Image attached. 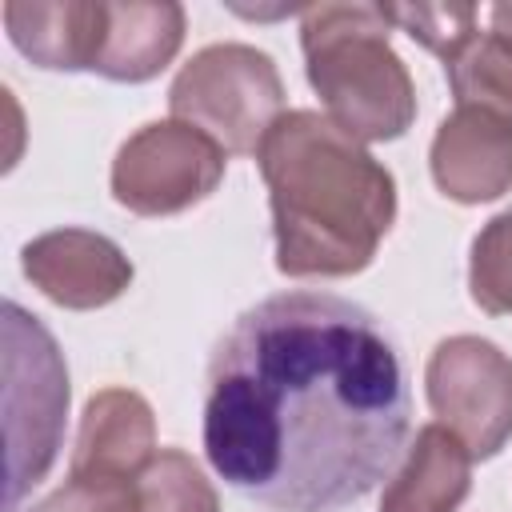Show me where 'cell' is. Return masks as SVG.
I'll return each mask as SVG.
<instances>
[{"instance_id":"obj_1","label":"cell","mask_w":512,"mask_h":512,"mask_svg":"<svg viewBox=\"0 0 512 512\" xmlns=\"http://www.w3.org/2000/svg\"><path fill=\"white\" fill-rule=\"evenodd\" d=\"M396 340L336 292H276L216 340L204 456L240 496L276 512H340L396 472L408 440Z\"/></svg>"},{"instance_id":"obj_2","label":"cell","mask_w":512,"mask_h":512,"mask_svg":"<svg viewBox=\"0 0 512 512\" xmlns=\"http://www.w3.org/2000/svg\"><path fill=\"white\" fill-rule=\"evenodd\" d=\"M256 164L284 276H356L376 260L396 220V180L336 120L288 108L268 128Z\"/></svg>"},{"instance_id":"obj_3","label":"cell","mask_w":512,"mask_h":512,"mask_svg":"<svg viewBox=\"0 0 512 512\" xmlns=\"http://www.w3.org/2000/svg\"><path fill=\"white\" fill-rule=\"evenodd\" d=\"M384 4H312L300 12V48L324 116L360 144L400 140L416 120V84L392 48Z\"/></svg>"},{"instance_id":"obj_4","label":"cell","mask_w":512,"mask_h":512,"mask_svg":"<svg viewBox=\"0 0 512 512\" xmlns=\"http://www.w3.org/2000/svg\"><path fill=\"white\" fill-rule=\"evenodd\" d=\"M68 364L56 336L24 312L4 304V436H8V512L52 472L64 448Z\"/></svg>"},{"instance_id":"obj_5","label":"cell","mask_w":512,"mask_h":512,"mask_svg":"<svg viewBox=\"0 0 512 512\" xmlns=\"http://www.w3.org/2000/svg\"><path fill=\"white\" fill-rule=\"evenodd\" d=\"M168 108L172 120L200 128L228 156H256L268 128L284 116V80L268 52L224 40L180 64Z\"/></svg>"},{"instance_id":"obj_6","label":"cell","mask_w":512,"mask_h":512,"mask_svg":"<svg viewBox=\"0 0 512 512\" xmlns=\"http://www.w3.org/2000/svg\"><path fill=\"white\" fill-rule=\"evenodd\" d=\"M228 152L184 120L136 128L112 160V200L136 216H176L208 200L224 180Z\"/></svg>"},{"instance_id":"obj_7","label":"cell","mask_w":512,"mask_h":512,"mask_svg":"<svg viewBox=\"0 0 512 512\" xmlns=\"http://www.w3.org/2000/svg\"><path fill=\"white\" fill-rule=\"evenodd\" d=\"M424 392L436 424H444L472 460H492L512 440V356L472 332L432 348Z\"/></svg>"},{"instance_id":"obj_8","label":"cell","mask_w":512,"mask_h":512,"mask_svg":"<svg viewBox=\"0 0 512 512\" xmlns=\"http://www.w3.org/2000/svg\"><path fill=\"white\" fill-rule=\"evenodd\" d=\"M28 284L68 312H92L120 300L136 276L124 248L92 228H52L20 248Z\"/></svg>"},{"instance_id":"obj_9","label":"cell","mask_w":512,"mask_h":512,"mask_svg":"<svg viewBox=\"0 0 512 512\" xmlns=\"http://www.w3.org/2000/svg\"><path fill=\"white\" fill-rule=\"evenodd\" d=\"M436 188L456 204H488L512 188V120L452 108L428 148Z\"/></svg>"},{"instance_id":"obj_10","label":"cell","mask_w":512,"mask_h":512,"mask_svg":"<svg viewBox=\"0 0 512 512\" xmlns=\"http://www.w3.org/2000/svg\"><path fill=\"white\" fill-rule=\"evenodd\" d=\"M156 412L132 388H100L88 396L68 460V476L136 480L156 456Z\"/></svg>"},{"instance_id":"obj_11","label":"cell","mask_w":512,"mask_h":512,"mask_svg":"<svg viewBox=\"0 0 512 512\" xmlns=\"http://www.w3.org/2000/svg\"><path fill=\"white\" fill-rule=\"evenodd\" d=\"M108 0H8L12 48L48 72H92L104 40Z\"/></svg>"},{"instance_id":"obj_12","label":"cell","mask_w":512,"mask_h":512,"mask_svg":"<svg viewBox=\"0 0 512 512\" xmlns=\"http://www.w3.org/2000/svg\"><path fill=\"white\" fill-rule=\"evenodd\" d=\"M184 28L188 16L176 0H116L108 4L104 40L92 72L116 84H144L176 60Z\"/></svg>"},{"instance_id":"obj_13","label":"cell","mask_w":512,"mask_h":512,"mask_svg":"<svg viewBox=\"0 0 512 512\" xmlns=\"http://www.w3.org/2000/svg\"><path fill=\"white\" fill-rule=\"evenodd\" d=\"M472 492V456L444 424H420L380 492V512H456Z\"/></svg>"},{"instance_id":"obj_14","label":"cell","mask_w":512,"mask_h":512,"mask_svg":"<svg viewBox=\"0 0 512 512\" xmlns=\"http://www.w3.org/2000/svg\"><path fill=\"white\" fill-rule=\"evenodd\" d=\"M444 72L456 108H484L492 116L512 120V48L500 36L476 32L464 48L444 60Z\"/></svg>"},{"instance_id":"obj_15","label":"cell","mask_w":512,"mask_h":512,"mask_svg":"<svg viewBox=\"0 0 512 512\" xmlns=\"http://www.w3.org/2000/svg\"><path fill=\"white\" fill-rule=\"evenodd\" d=\"M136 512H220V496L188 452L160 448L136 476Z\"/></svg>"},{"instance_id":"obj_16","label":"cell","mask_w":512,"mask_h":512,"mask_svg":"<svg viewBox=\"0 0 512 512\" xmlns=\"http://www.w3.org/2000/svg\"><path fill=\"white\" fill-rule=\"evenodd\" d=\"M468 292L488 316H512V208L496 212L472 240Z\"/></svg>"},{"instance_id":"obj_17","label":"cell","mask_w":512,"mask_h":512,"mask_svg":"<svg viewBox=\"0 0 512 512\" xmlns=\"http://www.w3.org/2000/svg\"><path fill=\"white\" fill-rule=\"evenodd\" d=\"M392 28L408 32L416 44H424L432 56L448 60L456 48H464L476 28L472 4H384Z\"/></svg>"},{"instance_id":"obj_18","label":"cell","mask_w":512,"mask_h":512,"mask_svg":"<svg viewBox=\"0 0 512 512\" xmlns=\"http://www.w3.org/2000/svg\"><path fill=\"white\" fill-rule=\"evenodd\" d=\"M28 512H136V480H96L68 476L52 496Z\"/></svg>"},{"instance_id":"obj_19","label":"cell","mask_w":512,"mask_h":512,"mask_svg":"<svg viewBox=\"0 0 512 512\" xmlns=\"http://www.w3.org/2000/svg\"><path fill=\"white\" fill-rule=\"evenodd\" d=\"M488 32H492V36H500V40L512 48V0L492 4V8H488Z\"/></svg>"}]
</instances>
